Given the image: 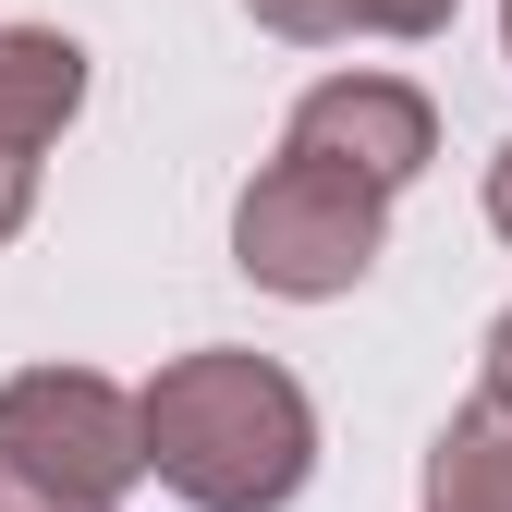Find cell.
I'll return each mask as SVG.
<instances>
[{
    "label": "cell",
    "instance_id": "obj_7",
    "mask_svg": "<svg viewBox=\"0 0 512 512\" xmlns=\"http://www.w3.org/2000/svg\"><path fill=\"white\" fill-rule=\"evenodd\" d=\"M244 13L293 49H342V37H439L464 0H244Z\"/></svg>",
    "mask_w": 512,
    "mask_h": 512
},
{
    "label": "cell",
    "instance_id": "obj_5",
    "mask_svg": "<svg viewBox=\"0 0 512 512\" xmlns=\"http://www.w3.org/2000/svg\"><path fill=\"white\" fill-rule=\"evenodd\" d=\"M86 110V49L61 25H0V244L37 208V159L61 147V122Z\"/></svg>",
    "mask_w": 512,
    "mask_h": 512
},
{
    "label": "cell",
    "instance_id": "obj_11",
    "mask_svg": "<svg viewBox=\"0 0 512 512\" xmlns=\"http://www.w3.org/2000/svg\"><path fill=\"white\" fill-rule=\"evenodd\" d=\"M500 49H512V0H500Z\"/></svg>",
    "mask_w": 512,
    "mask_h": 512
},
{
    "label": "cell",
    "instance_id": "obj_9",
    "mask_svg": "<svg viewBox=\"0 0 512 512\" xmlns=\"http://www.w3.org/2000/svg\"><path fill=\"white\" fill-rule=\"evenodd\" d=\"M0 512H98V500H61V488H37V476L0 464Z\"/></svg>",
    "mask_w": 512,
    "mask_h": 512
},
{
    "label": "cell",
    "instance_id": "obj_10",
    "mask_svg": "<svg viewBox=\"0 0 512 512\" xmlns=\"http://www.w3.org/2000/svg\"><path fill=\"white\" fill-rule=\"evenodd\" d=\"M488 220H500V244H512V147L488 159Z\"/></svg>",
    "mask_w": 512,
    "mask_h": 512
},
{
    "label": "cell",
    "instance_id": "obj_1",
    "mask_svg": "<svg viewBox=\"0 0 512 512\" xmlns=\"http://www.w3.org/2000/svg\"><path fill=\"white\" fill-rule=\"evenodd\" d=\"M135 452L183 512H281L317 476V403L293 366L244 342H196L135 391Z\"/></svg>",
    "mask_w": 512,
    "mask_h": 512
},
{
    "label": "cell",
    "instance_id": "obj_3",
    "mask_svg": "<svg viewBox=\"0 0 512 512\" xmlns=\"http://www.w3.org/2000/svg\"><path fill=\"white\" fill-rule=\"evenodd\" d=\"M0 464L37 476V488H61V500L122 512V488L147 476L135 391L98 378V366H13V378H0Z\"/></svg>",
    "mask_w": 512,
    "mask_h": 512
},
{
    "label": "cell",
    "instance_id": "obj_8",
    "mask_svg": "<svg viewBox=\"0 0 512 512\" xmlns=\"http://www.w3.org/2000/svg\"><path fill=\"white\" fill-rule=\"evenodd\" d=\"M476 403H488V415H512V305L488 317V378H476Z\"/></svg>",
    "mask_w": 512,
    "mask_h": 512
},
{
    "label": "cell",
    "instance_id": "obj_4",
    "mask_svg": "<svg viewBox=\"0 0 512 512\" xmlns=\"http://www.w3.org/2000/svg\"><path fill=\"white\" fill-rule=\"evenodd\" d=\"M281 147L342 159V171L378 183V196H403V183L439 159V110H427V86H403V74H317V86L293 98V122H281Z\"/></svg>",
    "mask_w": 512,
    "mask_h": 512
},
{
    "label": "cell",
    "instance_id": "obj_6",
    "mask_svg": "<svg viewBox=\"0 0 512 512\" xmlns=\"http://www.w3.org/2000/svg\"><path fill=\"white\" fill-rule=\"evenodd\" d=\"M415 512H512V415L464 403L452 427L427 439V500Z\"/></svg>",
    "mask_w": 512,
    "mask_h": 512
},
{
    "label": "cell",
    "instance_id": "obj_2",
    "mask_svg": "<svg viewBox=\"0 0 512 512\" xmlns=\"http://www.w3.org/2000/svg\"><path fill=\"white\" fill-rule=\"evenodd\" d=\"M378 244H391V196H378L366 171L342 159H305L281 147L269 171L232 196V269L256 293H281V305H330L378 269Z\"/></svg>",
    "mask_w": 512,
    "mask_h": 512
}]
</instances>
